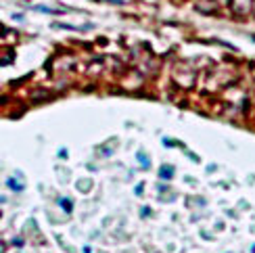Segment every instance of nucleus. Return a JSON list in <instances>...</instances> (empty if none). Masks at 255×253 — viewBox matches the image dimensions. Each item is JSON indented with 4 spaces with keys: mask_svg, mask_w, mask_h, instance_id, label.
I'll return each mask as SVG.
<instances>
[{
    "mask_svg": "<svg viewBox=\"0 0 255 253\" xmlns=\"http://www.w3.org/2000/svg\"><path fill=\"white\" fill-rule=\"evenodd\" d=\"M61 205H65V209H67V211H71V203H69L67 199H65V201H61Z\"/></svg>",
    "mask_w": 255,
    "mask_h": 253,
    "instance_id": "f03ea898",
    "label": "nucleus"
},
{
    "mask_svg": "<svg viewBox=\"0 0 255 253\" xmlns=\"http://www.w3.org/2000/svg\"><path fill=\"white\" fill-rule=\"evenodd\" d=\"M6 184H8V186H11L13 190H17V193H19V190H23V186H21L19 182H15L13 178H8V180H6Z\"/></svg>",
    "mask_w": 255,
    "mask_h": 253,
    "instance_id": "f257e3e1",
    "label": "nucleus"
}]
</instances>
